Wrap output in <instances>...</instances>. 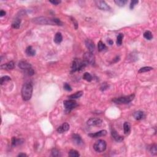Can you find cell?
<instances>
[{
  "mask_svg": "<svg viewBox=\"0 0 157 157\" xmlns=\"http://www.w3.org/2000/svg\"><path fill=\"white\" fill-rule=\"evenodd\" d=\"M85 43L86 47L88 49V50L89 52H92L93 51H94V47H95V46H94V42H93L91 40L88 39H86Z\"/></svg>",
  "mask_w": 157,
  "mask_h": 157,
  "instance_id": "obj_14",
  "label": "cell"
},
{
  "mask_svg": "<svg viewBox=\"0 0 157 157\" xmlns=\"http://www.w3.org/2000/svg\"><path fill=\"white\" fill-rule=\"evenodd\" d=\"M63 41V36L61 33H56L55 38H54V41L56 44H60Z\"/></svg>",
  "mask_w": 157,
  "mask_h": 157,
  "instance_id": "obj_21",
  "label": "cell"
},
{
  "mask_svg": "<svg viewBox=\"0 0 157 157\" xmlns=\"http://www.w3.org/2000/svg\"><path fill=\"white\" fill-rule=\"evenodd\" d=\"M6 13L4 10H1V11H0V16H1V17H3V16H4L5 15H6Z\"/></svg>",
  "mask_w": 157,
  "mask_h": 157,
  "instance_id": "obj_40",
  "label": "cell"
},
{
  "mask_svg": "<svg viewBox=\"0 0 157 157\" xmlns=\"http://www.w3.org/2000/svg\"><path fill=\"white\" fill-rule=\"evenodd\" d=\"M134 94H131V95L126 96L120 97V98H116L112 99V101L115 102V104H128L129 102H131L134 99Z\"/></svg>",
  "mask_w": 157,
  "mask_h": 157,
  "instance_id": "obj_4",
  "label": "cell"
},
{
  "mask_svg": "<svg viewBox=\"0 0 157 157\" xmlns=\"http://www.w3.org/2000/svg\"><path fill=\"white\" fill-rule=\"evenodd\" d=\"M33 90V85L30 82H27L23 85L22 88V96L24 101H27L31 99Z\"/></svg>",
  "mask_w": 157,
  "mask_h": 157,
  "instance_id": "obj_1",
  "label": "cell"
},
{
  "mask_svg": "<svg viewBox=\"0 0 157 157\" xmlns=\"http://www.w3.org/2000/svg\"><path fill=\"white\" fill-rule=\"evenodd\" d=\"M103 123L101 119L99 118H91L87 121L86 124L90 126H99Z\"/></svg>",
  "mask_w": 157,
  "mask_h": 157,
  "instance_id": "obj_8",
  "label": "cell"
},
{
  "mask_svg": "<svg viewBox=\"0 0 157 157\" xmlns=\"http://www.w3.org/2000/svg\"><path fill=\"white\" fill-rule=\"evenodd\" d=\"M25 52H26V55L28 56H31V57H33V56L35 55L36 54V50L33 49L31 46H28L26 49L25 50Z\"/></svg>",
  "mask_w": 157,
  "mask_h": 157,
  "instance_id": "obj_18",
  "label": "cell"
},
{
  "mask_svg": "<svg viewBox=\"0 0 157 157\" xmlns=\"http://www.w3.org/2000/svg\"><path fill=\"white\" fill-rule=\"evenodd\" d=\"M70 130V125L68 123H64L57 128V131L58 133H63Z\"/></svg>",
  "mask_w": 157,
  "mask_h": 157,
  "instance_id": "obj_10",
  "label": "cell"
},
{
  "mask_svg": "<svg viewBox=\"0 0 157 157\" xmlns=\"http://www.w3.org/2000/svg\"><path fill=\"white\" fill-rule=\"evenodd\" d=\"M82 94H83V91H78V92L75 93L74 94H71V95L69 96L68 98L69 99H78V98H80V97L82 96Z\"/></svg>",
  "mask_w": 157,
  "mask_h": 157,
  "instance_id": "obj_22",
  "label": "cell"
},
{
  "mask_svg": "<svg viewBox=\"0 0 157 157\" xmlns=\"http://www.w3.org/2000/svg\"><path fill=\"white\" fill-rule=\"evenodd\" d=\"M71 20L73 21V23H74V26H75V28L77 30V29H78V22H77L76 20L74 18H73V17H71Z\"/></svg>",
  "mask_w": 157,
  "mask_h": 157,
  "instance_id": "obj_38",
  "label": "cell"
},
{
  "mask_svg": "<svg viewBox=\"0 0 157 157\" xmlns=\"http://www.w3.org/2000/svg\"><path fill=\"white\" fill-rule=\"evenodd\" d=\"M52 20L53 22H54V23H55V25H60V26L63 25V22H62L60 20L58 19V18H52Z\"/></svg>",
  "mask_w": 157,
  "mask_h": 157,
  "instance_id": "obj_34",
  "label": "cell"
},
{
  "mask_svg": "<svg viewBox=\"0 0 157 157\" xmlns=\"http://www.w3.org/2000/svg\"><path fill=\"white\" fill-rule=\"evenodd\" d=\"M63 104L65 106L66 111L67 112H70L72 110L74 109V108H76L78 106V103H77L76 101L71 99H69L68 100L64 101Z\"/></svg>",
  "mask_w": 157,
  "mask_h": 157,
  "instance_id": "obj_6",
  "label": "cell"
},
{
  "mask_svg": "<svg viewBox=\"0 0 157 157\" xmlns=\"http://www.w3.org/2000/svg\"><path fill=\"white\" fill-rule=\"evenodd\" d=\"M133 116L136 120H141L144 118V114L143 112L142 111H137L134 113Z\"/></svg>",
  "mask_w": 157,
  "mask_h": 157,
  "instance_id": "obj_20",
  "label": "cell"
},
{
  "mask_svg": "<svg viewBox=\"0 0 157 157\" xmlns=\"http://www.w3.org/2000/svg\"><path fill=\"white\" fill-rule=\"evenodd\" d=\"M18 157H27V155H26L25 154H23V153H21V154H18Z\"/></svg>",
  "mask_w": 157,
  "mask_h": 157,
  "instance_id": "obj_41",
  "label": "cell"
},
{
  "mask_svg": "<svg viewBox=\"0 0 157 157\" xmlns=\"http://www.w3.org/2000/svg\"><path fill=\"white\" fill-rule=\"evenodd\" d=\"M21 20L19 18H16L12 23V27L14 29H18L20 26Z\"/></svg>",
  "mask_w": 157,
  "mask_h": 157,
  "instance_id": "obj_19",
  "label": "cell"
},
{
  "mask_svg": "<svg viewBox=\"0 0 157 157\" xmlns=\"http://www.w3.org/2000/svg\"><path fill=\"white\" fill-rule=\"evenodd\" d=\"M139 2V1H132L131 2V3H130V9H133V8L134 7V6H136V5Z\"/></svg>",
  "mask_w": 157,
  "mask_h": 157,
  "instance_id": "obj_36",
  "label": "cell"
},
{
  "mask_svg": "<svg viewBox=\"0 0 157 157\" xmlns=\"http://www.w3.org/2000/svg\"><path fill=\"white\" fill-rule=\"evenodd\" d=\"M52 155L53 157H60L61 156L60 152H59V150L57 149H54L52 150Z\"/></svg>",
  "mask_w": 157,
  "mask_h": 157,
  "instance_id": "obj_31",
  "label": "cell"
},
{
  "mask_svg": "<svg viewBox=\"0 0 157 157\" xmlns=\"http://www.w3.org/2000/svg\"><path fill=\"white\" fill-rule=\"evenodd\" d=\"M83 78L84 80H85L88 81V82H91V81L92 80L93 78L90 73H84V74H83Z\"/></svg>",
  "mask_w": 157,
  "mask_h": 157,
  "instance_id": "obj_26",
  "label": "cell"
},
{
  "mask_svg": "<svg viewBox=\"0 0 157 157\" xmlns=\"http://www.w3.org/2000/svg\"><path fill=\"white\" fill-rule=\"evenodd\" d=\"M72 138H73V141L74 142V143H76L78 145H82L83 144V140H82V138L80 137V136L78 135V134H73V136H72Z\"/></svg>",
  "mask_w": 157,
  "mask_h": 157,
  "instance_id": "obj_15",
  "label": "cell"
},
{
  "mask_svg": "<svg viewBox=\"0 0 157 157\" xmlns=\"http://www.w3.org/2000/svg\"><path fill=\"white\" fill-rule=\"evenodd\" d=\"M107 42H108V43L110 45H112L113 43H114V42H113V41H112L111 39L108 40V41H107Z\"/></svg>",
  "mask_w": 157,
  "mask_h": 157,
  "instance_id": "obj_42",
  "label": "cell"
},
{
  "mask_svg": "<svg viewBox=\"0 0 157 157\" xmlns=\"http://www.w3.org/2000/svg\"><path fill=\"white\" fill-rule=\"evenodd\" d=\"M69 156L71 157H78L80 156L79 153L76 150H71L69 152Z\"/></svg>",
  "mask_w": 157,
  "mask_h": 157,
  "instance_id": "obj_25",
  "label": "cell"
},
{
  "mask_svg": "<svg viewBox=\"0 0 157 157\" xmlns=\"http://www.w3.org/2000/svg\"><path fill=\"white\" fill-rule=\"evenodd\" d=\"M111 134L112 136L113 137L115 141H116L117 142H122V141H123V137L121 136L118 134L117 131L115 130H112L111 131Z\"/></svg>",
  "mask_w": 157,
  "mask_h": 157,
  "instance_id": "obj_16",
  "label": "cell"
},
{
  "mask_svg": "<svg viewBox=\"0 0 157 157\" xmlns=\"http://www.w3.org/2000/svg\"><path fill=\"white\" fill-rule=\"evenodd\" d=\"M26 73H27V74H28L29 76H33V75H34V70H33L32 68H30V69H29V70H26Z\"/></svg>",
  "mask_w": 157,
  "mask_h": 157,
  "instance_id": "obj_37",
  "label": "cell"
},
{
  "mask_svg": "<svg viewBox=\"0 0 157 157\" xmlns=\"http://www.w3.org/2000/svg\"><path fill=\"white\" fill-rule=\"evenodd\" d=\"M33 23L38 24V25H54V22L52 19L47 18L46 17H38L34 18L32 20Z\"/></svg>",
  "mask_w": 157,
  "mask_h": 157,
  "instance_id": "obj_3",
  "label": "cell"
},
{
  "mask_svg": "<svg viewBox=\"0 0 157 157\" xmlns=\"http://www.w3.org/2000/svg\"><path fill=\"white\" fill-rule=\"evenodd\" d=\"M123 38V34L120 33V34H118L117 38V46H121V45H122Z\"/></svg>",
  "mask_w": 157,
  "mask_h": 157,
  "instance_id": "obj_30",
  "label": "cell"
},
{
  "mask_svg": "<svg viewBox=\"0 0 157 157\" xmlns=\"http://www.w3.org/2000/svg\"><path fill=\"white\" fill-rule=\"evenodd\" d=\"M152 70H153V68L149 67V66H145V67L141 68L139 70V73H146V72L152 71Z\"/></svg>",
  "mask_w": 157,
  "mask_h": 157,
  "instance_id": "obj_28",
  "label": "cell"
},
{
  "mask_svg": "<svg viewBox=\"0 0 157 157\" xmlns=\"http://www.w3.org/2000/svg\"><path fill=\"white\" fill-rule=\"evenodd\" d=\"M10 80H11V78L10 77L7 76H5L2 77L1 78V84L2 85L4 82Z\"/></svg>",
  "mask_w": 157,
  "mask_h": 157,
  "instance_id": "obj_32",
  "label": "cell"
},
{
  "mask_svg": "<svg viewBox=\"0 0 157 157\" xmlns=\"http://www.w3.org/2000/svg\"><path fill=\"white\" fill-rule=\"evenodd\" d=\"M106 147H107V144L106 142L104 140H98L94 143L93 146V149L97 152H102L106 149Z\"/></svg>",
  "mask_w": 157,
  "mask_h": 157,
  "instance_id": "obj_5",
  "label": "cell"
},
{
  "mask_svg": "<svg viewBox=\"0 0 157 157\" xmlns=\"http://www.w3.org/2000/svg\"><path fill=\"white\" fill-rule=\"evenodd\" d=\"M106 48V46L105 44H104L102 41H99L98 44V49L99 52H101L102 50H104Z\"/></svg>",
  "mask_w": 157,
  "mask_h": 157,
  "instance_id": "obj_29",
  "label": "cell"
},
{
  "mask_svg": "<svg viewBox=\"0 0 157 157\" xmlns=\"http://www.w3.org/2000/svg\"><path fill=\"white\" fill-rule=\"evenodd\" d=\"M144 37L147 40H151L153 38L152 33L150 31H146L144 33Z\"/></svg>",
  "mask_w": 157,
  "mask_h": 157,
  "instance_id": "obj_27",
  "label": "cell"
},
{
  "mask_svg": "<svg viewBox=\"0 0 157 157\" xmlns=\"http://www.w3.org/2000/svg\"><path fill=\"white\" fill-rule=\"evenodd\" d=\"M83 62L85 63L86 65H94L95 63V57L93 54H92V52H86L83 54Z\"/></svg>",
  "mask_w": 157,
  "mask_h": 157,
  "instance_id": "obj_7",
  "label": "cell"
},
{
  "mask_svg": "<svg viewBox=\"0 0 157 157\" xmlns=\"http://www.w3.org/2000/svg\"><path fill=\"white\" fill-rule=\"evenodd\" d=\"M18 67L22 70H28L29 69L31 68V65L30 63H28L26 61H21L18 63Z\"/></svg>",
  "mask_w": 157,
  "mask_h": 157,
  "instance_id": "obj_12",
  "label": "cell"
},
{
  "mask_svg": "<svg viewBox=\"0 0 157 157\" xmlns=\"http://www.w3.org/2000/svg\"><path fill=\"white\" fill-rule=\"evenodd\" d=\"M49 2L54 5H58L60 3L61 1H58V0H54V1H49Z\"/></svg>",
  "mask_w": 157,
  "mask_h": 157,
  "instance_id": "obj_39",
  "label": "cell"
},
{
  "mask_svg": "<svg viewBox=\"0 0 157 157\" xmlns=\"http://www.w3.org/2000/svg\"><path fill=\"white\" fill-rule=\"evenodd\" d=\"M107 134V131L106 130H101V131H98L96 133H90L88 134V136L92 138H99V137H102L105 136Z\"/></svg>",
  "mask_w": 157,
  "mask_h": 157,
  "instance_id": "obj_11",
  "label": "cell"
},
{
  "mask_svg": "<svg viewBox=\"0 0 157 157\" xmlns=\"http://www.w3.org/2000/svg\"><path fill=\"white\" fill-rule=\"evenodd\" d=\"M114 2L120 7H123L127 2L126 0H115Z\"/></svg>",
  "mask_w": 157,
  "mask_h": 157,
  "instance_id": "obj_24",
  "label": "cell"
},
{
  "mask_svg": "<svg viewBox=\"0 0 157 157\" xmlns=\"http://www.w3.org/2000/svg\"><path fill=\"white\" fill-rule=\"evenodd\" d=\"M24 142V140L22 139H17L15 137H13L12 138V145L13 146H19V145L22 144Z\"/></svg>",
  "mask_w": 157,
  "mask_h": 157,
  "instance_id": "obj_17",
  "label": "cell"
},
{
  "mask_svg": "<svg viewBox=\"0 0 157 157\" xmlns=\"http://www.w3.org/2000/svg\"><path fill=\"white\" fill-rule=\"evenodd\" d=\"M64 89H65V90H66V91H72V88L71 86L70 85L68 84V83H65V84H64Z\"/></svg>",
  "mask_w": 157,
  "mask_h": 157,
  "instance_id": "obj_35",
  "label": "cell"
},
{
  "mask_svg": "<svg viewBox=\"0 0 157 157\" xmlns=\"http://www.w3.org/2000/svg\"><path fill=\"white\" fill-rule=\"evenodd\" d=\"M86 65V64L83 61H82L81 60L78 59V58H75L73 60V64H72L71 72L74 73V72L80 71L85 67Z\"/></svg>",
  "mask_w": 157,
  "mask_h": 157,
  "instance_id": "obj_2",
  "label": "cell"
},
{
  "mask_svg": "<svg viewBox=\"0 0 157 157\" xmlns=\"http://www.w3.org/2000/svg\"><path fill=\"white\" fill-rule=\"evenodd\" d=\"M15 67V63L12 61L8 62V63L4 64L1 66V68L2 70H13Z\"/></svg>",
  "mask_w": 157,
  "mask_h": 157,
  "instance_id": "obj_13",
  "label": "cell"
},
{
  "mask_svg": "<svg viewBox=\"0 0 157 157\" xmlns=\"http://www.w3.org/2000/svg\"><path fill=\"white\" fill-rule=\"evenodd\" d=\"M150 152L154 155H156L157 154V148L156 145H153L151 147H150Z\"/></svg>",
  "mask_w": 157,
  "mask_h": 157,
  "instance_id": "obj_33",
  "label": "cell"
},
{
  "mask_svg": "<svg viewBox=\"0 0 157 157\" xmlns=\"http://www.w3.org/2000/svg\"><path fill=\"white\" fill-rule=\"evenodd\" d=\"M123 130H124V133L125 134H128L131 131V125L128 122H125L123 124Z\"/></svg>",
  "mask_w": 157,
  "mask_h": 157,
  "instance_id": "obj_23",
  "label": "cell"
},
{
  "mask_svg": "<svg viewBox=\"0 0 157 157\" xmlns=\"http://www.w3.org/2000/svg\"><path fill=\"white\" fill-rule=\"evenodd\" d=\"M96 5L97 6L99 9H101L102 10H110V6L105 2L104 1H100V0H98V1H95Z\"/></svg>",
  "mask_w": 157,
  "mask_h": 157,
  "instance_id": "obj_9",
  "label": "cell"
}]
</instances>
